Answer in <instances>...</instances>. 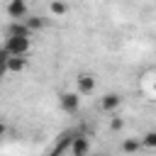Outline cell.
<instances>
[{
    "mask_svg": "<svg viewBox=\"0 0 156 156\" xmlns=\"http://www.w3.org/2000/svg\"><path fill=\"white\" fill-rule=\"evenodd\" d=\"M2 49L7 51V56H27V51H29V37H12V34H7Z\"/></svg>",
    "mask_w": 156,
    "mask_h": 156,
    "instance_id": "cell-1",
    "label": "cell"
},
{
    "mask_svg": "<svg viewBox=\"0 0 156 156\" xmlns=\"http://www.w3.org/2000/svg\"><path fill=\"white\" fill-rule=\"evenodd\" d=\"M95 76H90V73H80L78 78H76V93L78 95H88V93H93L95 90Z\"/></svg>",
    "mask_w": 156,
    "mask_h": 156,
    "instance_id": "cell-2",
    "label": "cell"
},
{
    "mask_svg": "<svg viewBox=\"0 0 156 156\" xmlns=\"http://www.w3.org/2000/svg\"><path fill=\"white\" fill-rule=\"evenodd\" d=\"M58 105H61L63 112H78L80 98H78V93H61L58 95Z\"/></svg>",
    "mask_w": 156,
    "mask_h": 156,
    "instance_id": "cell-3",
    "label": "cell"
},
{
    "mask_svg": "<svg viewBox=\"0 0 156 156\" xmlns=\"http://www.w3.org/2000/svg\"><path fill=\"white\" fill-rule=\"evenodd\" d=\"M71 151H73V156H88V151H90L88 136H83V134L73 136V139H71Z\"/></svg>",
    "mask_w": 156,
    "mask_h": 156,
    "instance_id": "cell-4",
    "label": "cell"
},
{
    "mask_svg": "<svg viewBox=\"0 0 156 156\" xmlns=\"http://www.w3.org/2000/svg\"><path fill=\"white\" fill-rule=\"evenodd\" d=\"M7 15L12 20H24L27 17V2L24 0H10L7 2Z\"/></svg>",
    "mask_w": 156,
    "mask_h": 156,
    "instance_id": "cell-5",
    "label": "cell"
},
{
    "mask_svg": "<svg viewBox=\"0 0 156 156\" xmlns=\"http://www.w3.org/2000/svg\"><path fill=\"white\" fill-rule=\"evenodd\" d=\"M119 105H122V98H119L117 93H107V95L100 98V107H102L105 112H112V110H117Z\"/></svg>",
    "mask_w": 156,
    "mask_h": 156,
    "instance_id": "cell-6",
    "label": "cell"
},
{
    "mask_svg": "<svg viewBox=\"0 0 156 156\" xmlns=\"http://www.w3.org/2000/svg\"><path fill=\"white\" fill-rule=\"evenodd\" d=\"M27 66L24 56H7V73H22Z\"/></svg>",
    "mask_w": 156,
    "mask_h": 156,
    "instance_id": "cell-7",
    "label": "cell"
},
{
    "mask_svg": "<svg viewBox=\"0 0 156 156\" xmlns=\"http://www.w3.org/2000/svg\"><path fill=\"white\" fill-rule=\"evenodd\" d=\"M7 34H12V37H29L32 32L27 29V24H24L22 20H15V22L10 24V29H7Z\"/></svg>",
    "mask_w": 156,
    "mask_h": 156,
    "instance_id": "cell-8",
    "label": "cell"
},
{
    "mask_svg": "<svg viewBox=\"0 0 156 156\" xmlns=\"http://www.w3.org/2000/svg\"><path fill=\"white\" fill-rule=\"evenodd\" d=\"M139 149H141V139H136V136H129V139L122 141V151L124 154H136Z\"/></svg>",
    "mask_w": 156,
    "mask_h": 156,
    "instance_id": "cell-9",
    "label": "cell"
},
{
    "mask_svg": "<svg viewBox=\"0 0 156 156\" xmlns=\"http://www.w3.org/2000/svg\"><path fill=\"white\" fill-rule=\"evenodd\" d=\"M24 24H27V29H29V32H37V29H41V27H44V20H41V17H27V20H24Z\"/></svg>",
    "mask_w": 156,
    "mask_h": 156,
    "instance_id": "cell-10",
    "label": "cell"
},
{
    "mask_svg": "<svg viewBox=\"0 0 156 156\" xmlns=\"http://www.w3.org/2000/svg\"><path fill=\"white\" fill-rule=\"evenodd\" d=\"M51 12L61 17V15H66V12H68V7H66V2H61V0H54V2H51Z\"/></svg>",
    "mask_w": 156,
    "mask_h": 156,
    "instance_id": "cell-11",
    "label": "cell"
},
{
    "mask_svg": "<svg viewBox=\"0 0 156 156\" xmlns=\"http://www.w3.org/2000/svg\"><path fill=\"white\" fill-rule=\"evenodd\" d=\"M7 76V51L0 49V78Z\"/></svg>",
    "mask_w": 156,
    "mask_h": 156,
    "instance_id": "cell-12",
    "label": "cell"
},
{
    "mask_svg": "<svg viewBox=\"0 0 156 156\" xmlns=\"http://www.w3.org/2000/svg\"><path fill=\"white\" fill-rule=\"evenodd\" d=\"M141 144H146L149 149H151V146H156V134H154V132H146V134H144V141H141Z\"/></svg>",
    "mask_w": 156,
    "mask_h": 156,
    "instance_id": "cell-13",
    "label": "cell"
},
{
    "mask_svg": "<svg viewBox=\"0 0 156 156\" xmlns=\"http://www.w3.org/2000/svg\"><path fill=\"white\" fill-rule=\"evenodd\" d=\"M110 127H112V129H122V127H124V122H122L119 117H112V122H110Z\"/></svg>",
    "mask_w": 156,
    "mask_h": 156,
    "instance_id": "cell-14",
    "label": "cell"
},
{
    "mask_svg": "<svg viewBox=\"0 0 156 156\" xmlns=\"http://www.w3.org/2000/svg\"><path fill=\"white\" fill-rule=\"evenodd\" d=\"M5 132H7V124L0 119V136H5Z\"/></svg>",
    "mask_w": 156,
    "mask_h": 156,
    "instance_id": "cell-15",
    "label": "cell"
},
{
    "mask_svg": "<svg viewBox=\"0 0 156 156\" xmlns=\"http://www.w3.org/2000/svg\"><path fill=\"white\" fill-rule=\"evenodd\" d=\"M100 156H107V154H100Z\"/></svg>",
    "mask_w": 156,
    "mask_h": 156,
    "instance_id": "cell-16",
    "label": "cell"
},
{
    "mask_svg": "<svg viewBox=\"0 0 156 156\" xmlns=\"http://www.w3.org/2000/svg\"><path fill=\"white\" fill-rule=\"evenodd\" d=\"M24 2H27V0H24Z\"/></svg>",
    "mask_w": 156,
    "mask_h": 156,
    "instance_id": "cell-17",
    "label": "cell"
}]
</instances>
